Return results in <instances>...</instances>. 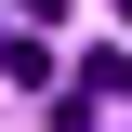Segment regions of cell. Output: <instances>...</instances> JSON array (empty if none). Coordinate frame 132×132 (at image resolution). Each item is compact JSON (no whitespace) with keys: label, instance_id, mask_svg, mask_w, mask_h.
<instances>
[{"label":"cell","instance_id":"obj_1","mask_svg":"<svg viewBox=\"0 0 132 132\" xmlns=\"http://www.w3.org/2000/svg\"><path fill=\"white\" fill-rule=\"evenodd\" d=\"M79 132H106V119H79Z\"/></svg>","mask_w":132,"mask_h":132},{"label":"cell","instance_id":"obj_2","mask_svg":"<svg viewBox=\"0 0 132 132\" xmlns=\"http://www.w3.org/2000/svg\"><path fill=\"white\" fill-rule=\"evenodd\" d=\"M119 13H132V0H119Z\"/></svg>","mask_w":132,"mask_h":132}]
</instances>
